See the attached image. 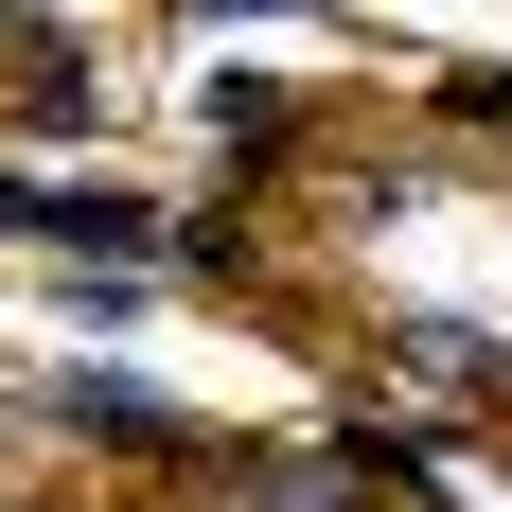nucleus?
Segmentation results:
<instances>
[{"label":"nucleus","mask_w":512,"mask_h":512,"mask_svg":"<svg viewBox=\"0 0 512 512\" xmlns=\"http://www.w3.org/2000/svg\"><path fill=\"white\" fill-rule=\"evenodd\" d=\"M36 407H53V424H89V442H177V407H159L142 371H53Z\"/></svg>","instance_id":"f257e3e1"}]
</instances>
